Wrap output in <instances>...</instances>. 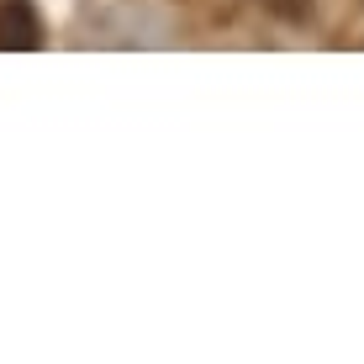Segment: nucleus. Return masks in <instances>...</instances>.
Wrapping results in <instances>:
<instances>
[{
	"label": "nucleus",
	"mask_w": 364,
	"mask_h": 364,
	"mask_svg": "<svg viewBox=\"0 0 364 364\" xmlns=\"http://www.w3.org/2000/svg\"><path fill=\"white\" fill-rule=\"evenodd\" d=\"M37 43H43V21L32 16L27 0L0 6V48H37Z\"/></svg>",
	"instance_id": "f257e3e1"
}]
</instances>
